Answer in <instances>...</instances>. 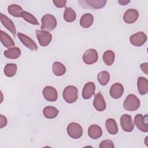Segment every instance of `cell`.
I'll use <instances>...</instances> for the list:
<instances>
[{"mask_svg":"<svg viewBox=\"0 0 148 148\" xmlns=\"http://www.w3.org/2000/svg\"><path fill=\"white\" fill-rule=\"evenodd\" d=\"M64 99L68 103H72L76 101L78 98V90L72 85L66 86L62 92Z\"/></svg>","mask_w":148,"mask_h":148,"instance_id":"6da1fadb","label":"cell"},{"mask_svg":"<svg viewBox=\"0 0 148 148\" xmlns=\"http://www.w3.org/2000/svg\"><path fill=\"white\" fill-rule=\"evenodd\" d=\"M140 100L134 94H131L127 95L123 103V108L127 111L136 110L140 106Z\"/></svg>","mask_w":148,"mask_h":148,"instance_id":"7a4b0ae2","label":"cell"},{"mask_svg":"<svg viewBox=\"0 0 148 148\" xmlns=\"http://www.w3.org/2000/svg\"><path fill=\"white\" fill-rule=\"evenodd\" d=\"M41 29L46 31H53L57 27V24L56 17L50 14L44 15L41 18Z\"/></svg>","mask_w":148,"mask_h":148,"instance_id":"3957f363","label":"cell"},{"mask_svg":"<svg viewBox=\"0 0 148 148\" xmlns=\"http://www.w3.org/2000/svg\"><path fill=\"white\" fill-rule=\"evenodd\" d=\"M68 135L73 139H79L83 134V128L82 126L75 122H72L68 124L66 128Z\"/></svg>","mask_w":148,"mask_h":148,"instance_id":"277c9868","label":"cell"},{"mask_svg":"<svg viewBox=\"0 0 148 148\" xmlns=\"http://www.w3.org/2000/svg\"><path fill=\"white\" fill-rule=\"evenodd\" d=\"M36 36L38 39L39 45L42 47L48 46L52 39V35L46 31L36 30Z\"/></svg>","mask_w":148,"mask_h":148,"instance_id":"5b68a950","label":"cell"},{"mask_svg":"<svg viewBox=\"0 0 148 148\" xmlns=\"http://www.w3.org/2000/svg\"><path fill=\"white\" fill-rule=\"evenodd\" d=\"M134 122L137 128L140 131L143 132H147L148 131L147 115L144 116L142 114H137L135 116Z\"/></svg>","mask_w":148,"mask_h":148,"instance_id":"8992f818","label":"cell"},{"mask_svg":"<svg viewBox=\"0 0 148 148\" xmlns=\"http://www.w3.org/2000/svg\"><path fill=\"white\" fill-rule=\"evenodd\" d=\"M82 58L85 64L91 65L95 63L98 61V54L95 49H89L84 52Z\"/></svg>","mask_w":148,"mask_h":148,"instance_id":"52a82bcc","label":"cell"},{"mask_svg":"<svg viewBox=\"0 0 148 148\" xmlns=\"http://www.w3.org/2000/svg\"><path fill=\"white\" fill-rule=\"evenodd\" d=\"M147 40L146 35L142 31L136 32L132 35L130 38L131 43L136 47L142 46Z\"/></svg>","mask_w":148,"mask_h":148,"instance_id":"ba28073f","label":"cell"},{"mask_svg":"<svg viewBox=\"0 0 148 148\" xmlns=\"http://www.w3.org/2000/svg\"><path fill=\"white\" fill-rule=\"evenodd\" d=\"M120 125L123 131L127 132L132 131L134 128V125L132 121V117L127 114H124L121 116Z\"/></svg>","mask_w":148,"mask_h":148,"instance_id":"9c48e42d","label":"cell"},{"mask_svg":"<svg viewBox=\"0 0 148 148\" xmlns=\"http://www.w3.org/2000/svg\"><path fill=\"white\" fill-rule=\"evenodd\" d=\"M43 97L46 101L54 102L58 98V93L56 89L50 86L45 87L42 91Z\"/></svg>","mask_w":148,"mask_h":148,"instance_id":"30bf717a","label":"cell"},{"mask_svg":"<svg viewBox=\"0 0 148 148\" xmlns=\"http://www.w3.org/2000/svg\"><path fill=\"white\" fill-rule=\"evenodd\" d=\"M18 38L20 39L21 42L27 48L31 50H36L38 49V46L36 43L28 36L26 35L21 32L17 33Z\"/></svg>","mask_w":148,"mask_h":148,"instance_id":"8fae6325","label":"cell"},{"mask_svg":"<svg viewBox=\"0 0 148 148\" xmlns=\"http://www.w3.org/2000/svg\"><path fill=\"white\" fill-rule=\"evenodd\" d=\"M79 3L83 5V7L91 8L95 9H101L105 6L106 3V0H88V1H79Z\"/></svg>","mask_w":148,"mask_h":148,"instance_id":"7c38bea8","label":"cell"},{"mask_svg":"<svg viewBox=\"0 0 148 148\" xmlns=\"http://www.w3.org/2000/svg\"><path fill=\"white\" fill-rule=\"evenodd\" d=\"M139 17L138 12L134 9H128L123 15V20L127 24L134 23Z\"/></svg>","mask_w":148,"mask_h":148,"instance_id":"4fadbf2b","label":"cell"},{"mask_svg":"<svg viewBox=\"0 0 148 148\" xmlns=\"http://www.w3.org/2000/svg\"><path fill=\"white\" fill-rule=\"evenodd\" d=\"M93 106L94 108L99 112H102L106 109V102L100 92L95 94L93 101Z\"/></svg>","mask_w":148,"mask_h":148,"instance_id":"5bb4252c","label":"cell"},{"mask_svg":"<svg viewBox=\"0 0 148 148\" xmlns=\"http://www.w3.org/2000/svg\"><path fill=\"white\" fill-rule=\"evenodd\" d=\"M124 92L123 86L119 83H114L110 87L109 90V93L110 96L114 99L120 98Z\"/></svg>","mask_w":148,"mask_h":148,"instance_id":"9a60e30c","label":"cell"},{"mask_svg":"<svg viewBox=\"0 0 148 148\" xmlns=\"http://www.w3.org/2000/svg\"><path fill=\"white\" fill-rule=\"evenodd\" d=\"M1 21L2 25L8 29L9 30L13 35L14 36H16V29L13 22L8 18L6 15L1 13Z\"/></svg>","mask_w":148,"mask_h":148,"instance_id":"2e32d148","label":"cell"},{"mask_svg":"<svg viewBox=\"0 0 148 148\" xmlns=\"http://www.w3.org/2000/svg\"><path fill=\"white\" fill-rule=\"evenodd\" d=\"M95 84L92 82H90L87 83L82 90V97L85 99H90L95 92Z\"/></svg>","mask_w":148,"mask_h":148,"instance_id":"e0dca14e","label":"cell"},{"mask_svg":"<svg viewBox=\"0 0 148 148\" xmlns=\"http://www.w3.org/2000/svg\"><path fill=\"white\" fill-rule=\"evenodd\" d=\"M137 87L140 95H145L148 92V80L146 78L140 76L137 80Z\"/></svg>","mask_w":148,"mask_h":148,"instance_id":"ac0fdd59","label":"cell"},{"mask_svg":"<svg viewBox=\"0 0 148 148\" xmlns=\"http://www.w3.org/2000/svg\"><path fill=\"white\" fill-rule=\"evenodd\" d=\"M88 135L91 138L97 139L102 135V130L99 125L92 124L88 127Z\"/></svg>","mask_w":148,"mask_h":148,"instance_id":"d6986e66","label":"cell"},{"mask_svg":"<svg viewBox=\"0 0 148 148\" xmlns=\"http://www.w3.org/2000/svg\"><path fill=\"white\" fill-rule=\"evenodd\" d=\"M0 38L2 44L6 48H10L11 47L14 46L15 43L13 39L6 32L2 30L0 31Z\"/></svg>","mask_w":148,"mask_h":148,"instance_id":"ffe728a7","label":"cell"},{"mask_svg":"<svg viewBox=\"0 0 148 148\" xmlns=\"http://www.w3.org/2000/svg\"><path fill=\"white\" fill-rule=\"evenodd\" d=\"M94 21V17L90 13H85L82 16L80 24L84 28H88L91 26Z\"/></svg>","mask_w":148,"mask_h":148,"instance_id":"44dd1931","label":"cell"},{"mask_svg":"<svg viewBox=\"0 0 148 148\" xmlns=\"http://www.w3.org/2000/svg\"><path fill=\"white\" fill-rule=\"evenodd\" d=\"M105 127L108 132L111 135H115L118 132V127L114 119H108L105 121Z\"/></svg>","mask_w":148,"mask_h":148,"instance_id":"7402d4cb","label":"cell"},{"mask_svg":"<svg viewBox=\"0 0 148 148\" xmlns=\"http://www.w3.org/2000/svg\"><path fill=\"white\" fill-rule=\"evenodd\" d=\"M4 56L9 59H17L21 56V50L17 47L9 48L5 50Z\"/></svg>","mask_w":148,"mask_h":148,"instance_id":"603a6c76","label":"cell"},{"mask_svg":"<svg viewBox=\"0 0 148 148\" xmlns=\"http://www.w3.org/2000/svg\"><path fill=\"white\" fill-rule=\"evenodd\" d=\"M58 110L54 106H47L44 108L43 110V114L47 119H54L57 116L58 114Z\"/></svg>","mask_w":148,"mask_h":148,"instance_id":"cb8c5ba5","label":"cell"},{"mask_svg":"<svg viewBox=\"0 0 148 148\" xmlns=\"http://www.w3.org/2000/svg\"><path fill=\"white\" fill-rule=\"evenodd\" d=\"M52 70L53 73L58 76H62L66 72L65 66L60 62L56 61L53 64Z\"/></svg>","mask_w":148,"mask_h":148,"instance_id":"d4e9b609","label":"cell"},{"mask_svg":"<svg viewBox=\"0 0 148 148\" xmlns=\"http://www.w3.org/2000/svg\"><path fill=\"white\" fill-rule=\"evenodd\" d=\"M8 12L12 16L16 17H21V13L23 12V8L17 4H12L8 6Z\"/></svg>","mask_w":148,"mask_h":148,"instance_id":"484cf974","label":"cell"},{"mask_svg":"<svg viewBox=\"0 0 148 148\" xmlns=\"http://www.w3.org/2000/svg\"><path fill=\"white\" fill-rule=\"evenodd\" d=\"M76 14L72 8L70 7H66L64 13V20L68 23H72L76 20Z\"/></svg>","mask_w":148,"mask_h":148,"instance_id":"4316f807","label":"cell"},{"mask_svg":"<svg viewBox=\"0 0 148 148\" xmlns=\"http://www.w3.org/2000/svg\"><path fill=\"white\" fill-rule=\"evenodd\" d=\"M17 66L16 64H7L4 68V73L9 77L14 76L17 72Z\"/></svg>","mask_w":148,"mask_h":148,"instance_id":"83f0119b","label":"cell"},{"mask_svg":"<svg viewBox=\"0 0 148 148\" xmlns=\"http://www.w3.org/2000/svg\"><path fill=\"white\" fill-rule=\"evenodd\" d=\"M115 58V55L112 50H107L104 52L102 58L104 63L110 66L113 64Z\"/></svg>","mask_w":148,"mask_h":148,"instance_id":"f1b7e54d","label":"cell"},{"mask_svg":"<svg viewBox=\"0 0 148 148\" xmlns=\"http://www.w3.org/2000/svg\"><path fill=\"white\" fill-rule=\"evenodd\" d=\"M97 79L101 85L105 86L110 80V74L107 71H101L98 74Z\"/></svg>","mask_w":148,"mask_h":148,"instance_id":"f546056e","label":"cell"},{"mask_svg":"<svg viewBox=\"0 0 148 148\" xmlns=\"http://www.w3.org/2000/svg\"><path fill=\"white\" fill-rule=\"evenodd\" d=\"M21 17L24 20H25L27 22L33 24V25H39V23L38 22V21L37 20V19L36 18V17L33 16L32 14H31L30 13L27 12V11H23L21 13Z\"/></svg>","mask_w":148,"mask_h":148,"instance_id":"4dcf8cb0","label":"cell"},{"mask_svg":"<svg viewBox=\"0 0 148 148\" xmlns=\"http://www.w3.org/2000/svg\"><path fill=\"white\" fill-rule=\"evenodd\" d=\"M99 148H114V145L113 142L109 139L102 140L99 144Z\"/></svg>","mask_w":148,"mask_h":148,"instance_id":"1f68e13d","label":"cell"},{"mask_svg":"<svg viewBox=\"0 0 148 148\" xmlns=\"http://www.w3.org/2000/svg\"><path fill=\"white\" fill-rule=\"evenodd\" d=\"M54 5L57 8H64L65 6L66 1V0H54L53 1Z\"/></svg>","mask_w":148,"mask_h":148,"instance_id":"d6a6232c","label":"cell"},{"mask_svg":"<svg viewBox=\"0 0 148 148\" xmlns=\"http://www.w3.org/2000/svg\"><path fill=\"white\" fill-rule=\"evenodd\" d=\"M7 119L2 114L0 115V128H2L7 125Z\"/></svg>","mask_w":148,"mask_h":148,"instance_id":"836d02e7","label":"cell"},{"mask_svg":"<svg viewBox=\"0 0 148 148\" xmlns=\"http://www.w3.org/2000/svg\"><path fill=\"white\" fill-rule=\"evenodd\" d=\"M140 68L141 70L146 75L148 74V63L147 62H145V63H142V64H140Z\"/></svg>","mask_w":148,"mask_h":148,"instance_id":"e575fe53","label":"cell"},{"mask_svg":"<svg viewBox=\"0 0 148 148\" xmlns=\"http://www.w3.org/2000/svg\"><path fill=\"white\" fill-rule=\"evenodd\" d=\"M118 2L121 5H126L130 2V0H119Z\"/></svg>","mask_w":148,"mask_h":148,"instance_id":"d590c367","label":"cell"}]
</instances>
